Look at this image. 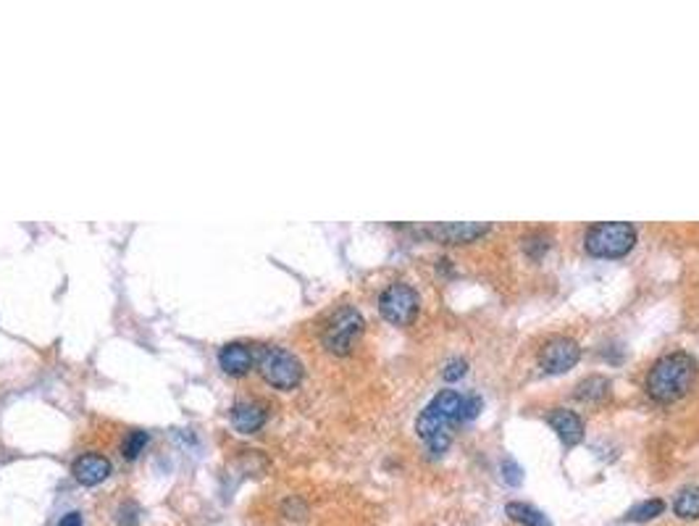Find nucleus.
<instances>
[{
    "instance_id": "nucleus-1",
    "label": "nucleus",
    "mask_w": 699,
    "mask_h": 526,
    "mask_svg": "<svg viewBox=\"0 0 699 526\" xmlns=\"http://www.w3.org/2000/svg\"><path fill=\"white\" fill-rule=\"evenodd\" d=\"M461 413H463V395L455 389L437 392L431 403L420 411V416L416 419V431L434 455H442L450 447L453 424L461 422Z\"/></svg>"
},
{
    "instance_id": "nucleus-2",
    "label": "nucleus",
    "mask_w": 699,
    "mask_h": 526,
    "mask_svg": "<svg viewBox=\"0 0 699 526\" xmlns=\"http://www.w3.org/2000/svg\"><path fill=\"white\" fill-rule=\"evenodd\" d=\"M697 380V363L689 353H668L657 358L647 372V392L660 403L684 397Z\"/></svg>"
},
{
    "instance_id": "nucleus-3",
    "label": "nucleus",
    "mask_w": 699,
    "mask_h": 526,
    "mask_svg": "<svg viewBox=\"0 0 699 526\" xmlns=\"http://www.w3.org/2000/svg\"><path fill=\"white\" fill-rule=\"evenodd\" d=\"M637 227L631 221H603L587 230L584 245L595 258H623L637 245Z\"/></svg>"
},
{
    "instance_id": "nucleus-4",
    "label": "nucleus",
    "mask_w": 699,
    "mask_h": 526,
    "mask_svg": "<svg viewBox=\"0 0 699 526\" xmlns=\"http://www.w3.org/2000/svg\"><path fill=\"white\" fill-rule=\"evenodd\" d=\"M258 372L274 389H295L303 382V363L284 347H263L258 355Z\"/></svg>"
},
{
    "instance_id": "nucleus-5",
    "label": "nucleus",
    "mask_w": 699,
    "mask_h": 526,
    "mask_svg": "<svg viewBox=\"0 0 699 526\" xmlns=\"http://www.w3.org/2000/svg\"><path fill=\"white\" fill-rule=\"evenodd\" d=\"M363 327H366V321L353 305L339 308L329 319L327 330H324V347L334 355H347L353 350V342L363 332Z\"/></svg>"
},
{
    "instance_id": "nucleus-6",
    "label": "nucleus",
    "mask_w": 699,
    "mask_h": 526,
    "mask_svg": "<svg viewBox=\"0 0 699 526\" xmlns=\"http://www.w3.org/2000/svg\"><path fill=\"white\" fill-rule=\"evenodd\" d=\"M419 305V292L411 288V285H405V282L389 285V288L381 292V297H379V311H381V316H384L389 324H395V327H408V324L416 319Z\"/></svg>"
},
{
    "instance_id": "nucleus-7",
    "label": "nucleus",
    "mask_w": 699,
    "mask_h": 526,
    "mask_svg": "<svg viewBox=\"0 0 699 526\" xmlns=\"http://www.w3.org/2000/svg\"><path fill=\"white\" fill-rule=\"evenodd\" d=\"M581 358V347L570 337H553L539 350V366L547 374H565L570 372Z\"/></svg>"
},
{
    "instance_id": "nucleus-8",
    "label": "nucleus",
    "mask_w": 699,
    "mask_h": 526,
    "mask_svg": "<svg viewBox=\"0 0 699 526\" xmlns=\"http://www.w3.org/2000/svg\"><path fill=\"white\" fill-rule=\"evenodd\" d=\"M492 227L489 224H481V221H439V224H431L426 227L423 232L429 238L439 239V242H450V245H463V242H473L481 235H487Z\"/></svg>"
},
{
    "instance_id": "nucleus-9",
    "label": "nucleus",
    "mask_w": 699,
    "mask_h": 526,
    "mask_svg": "<svg viewBox=\"0 0 699 526\" xmlns=\"http://www.w3.org/2000/svg\"><path fill=\"white\" fill-rule=\"evenodd\" d=\"M71 474H74V479L79 484L95 487V484H100V481H105V479L111 477V461L105 455H100V453H85V455H79L74 461Z\"/></svg>"
},
{
    "instance_id": "nucleus-10",
    "label": "nucleus",
    "mask_w": 699,
    "mask_h": 526,
    "mask_svg": "<svg viewBox=\"0 0 699 526\" xmlns=\"http://www.w3.org/2000/svg\"><path fill=\"white\" fill-rule=\"evenodd\" d=\"M253 361H255V355H253L250 345H245V342H227L219 350V366L229 377H245L253 369Z\"/></svg>"
},
{
    "instance_id": "nucleus-11",
    "label": "nucleus",
    "mask_w": 699,
    "mask_h": 526,
    "mask_svg": "<svg viewBox=\"0 0 699 526\" xmlns=\"http://www.w3.org/2000/svg\"><path fill=\"white\" fill-rule=\"evenodd\" d=\"M550 427L558 431V437L562 439L565 447H573L584 439V419L578 413H573L570 408H555L547 416Z\"/></svg>"
},
{
    "instance_id": "nucleus-12",
    "label": "nucleus",
    "mask_w": 699,
    "mask_h": 526,
    "mask_svg": "<svg viewBox=\"0 0 699 526\" xmlns=\"http://www.w3.org/2000/svg\"><path fill=\"white\" fill-rule=\"evenodd\" d=\"M266 408L255 400H242L232 408V424L234 430L242 431V434H253L258 431L263 424H266Z\"/></svg>"
},
{
    "instance_id": "nucleus-13",
    "label": "nucleus",
    "mask_w": 699,
    "mask_h": 526,
    "mask_svg": "<svg viewBox=\"0 0 699 526\" xmlns=\"http://www.w3.org/2000/svg\"><path fill=\"white\" fill-rule=\"evenodd\" d=\"M505 513H508V519H513L515 524L520 526H553V522L545 516V511H539V508H534V505H528V503H508L505 505Z\"/></svg>"
},
{
    "instance_id": "nucleus-14",
    "label": "nucleus",
    "mask_w": 699,
    "mask_h": 526,
    "mask_svg": "<svg viewBox=\"0 0 699 526\" xmlns=\"http://www.w3.org/2000/svg\"><path fill=\"white\" fill-rule=\"evenodd\" d=\"M673 513L678 519H687V522L699 519V487L689 484V487L678 489V495L673 500Z\"/></svg>"
},
{
    "instance_id": "nucleus-15",
    "label": "nucleus",
    "mask_w": 699,
    "mask_h": 526,
    "mask_svg": "<svg viewBox=\"0 0 699 526\" xmlns=\"http://www.w3.org/2000/svg\"><path fill=\"white\" fill-rule=\"evenodd\" d=\"M662 511H665V500H660V497H650V500H642V503H637L634 508H628V511H626V516H623V522H631V524H645V522H653V519H657Z\"/></svg>"
},
{
    "instance_id": "nucleus-16",
    "label": "nucleus",
    "mask_w": 699,
    "mask_h": 526,
    "mask_svg": "<svg viewBox=\"0 0 699 526\" xmlns=\"http://www.w3.org/2000/svg\"><path fill=\"white\" fill-rule=\"evenodd\" d=\"M607 392H610V382L605 377L595 374V377H587L584 382L576 387V397L578 400H603Z\"/></svg>"
},
{
    "instance_id": "nucleus-17",
    "label": "nucleus",
    "mask_w": 699,
    "mask_h": 526,
    "mask_svg": "<svg viewBox=\"0 0 699 526\" xmlns=\"http://www.w3.org/2000/svg\"><path fill=\"white\" fill-rule=\"evenodd\" d=\"M147 431L142 430H132L127 437H124V445H121V455L127 458V461H135L137 455H140L142 450H145V445H147Z\"/></svg>"
},
{
    "instance_id": "nucleus-18",
    "label": "nucleus",
    "mask_w": 699,
    "mask_h": 526,
    "mask_svg": "<svg viewBox=\"0 0 699 526\" xmlns=\"http://www.w3.org/2000/svg\"><path fill=\"white\" fill-rule=\"evenodd\" d=\"M468 372V361L466 358H453V361H447L445 363V372H442V377H445V382H458V380H463Z\"/></svg>"
},
{
    "instance_id": "nucleus-19",
    "label": "nucleus",
    "mask_w": 699,
    "mask_h": 526,
    "mask_svg": "<svg viewBox=\"0 0 699 526\" xmlns=\"http://www.w3.org/2000/svg\"><path fill=\"white\" fill-rule=\"evenodd\" d=\"M500 472H503V481H505V484H511V487H518V484L523 481V469H520L515 461H511V458H505V461H503Z\"/></svg>"
},
{
    "instance_id": "nucleus-20",
    "label": "nucleus",
    "mask_w": 699,
    "mask_h": 526,
    "mask_svg": "<svg viewBox=\"0 0 699 526\" xmlns=\"http://www.w3.org/2000/svg\"><path fill=\"white\" fill-rule=\"evenodd\" d=\"M484 403L478 395H470V397H463V413H461V422H473L478 413H481Z\"/></svg>"
},
{
    "instance_id": "nucleus-21",
    "label": "nucleus",
    "mask_w": 699,
    "mask_h": 526,
    "mask_svg": "<svg viewBox=\"0 0 699 526\" xmlns=\"http://www.w3.org/2000/svg\"><path fill=\"white\" fill-rule=\"evenodd\" d=\"M526 242V250L534 255V258H542V253L550 247V239L547 238H542V235H534V238H526L523 239Z\"/></svg>"
},
{
    "instance_id": "nucleus-22",
    "label": "nucleus",
    "mask_w": 699,
    "mask_h": 526,
    "mask_svg": "<svg viewBox=\"0 0 699 526\" xmlns=\"http://www.w3.org/2000/svg\"><path fill=\"white\" fill-rule=\"evenodd\" d=\"M58 526H82V513H79V511H71V513L61 516Z\"/></svg>"
}]
</instances>
